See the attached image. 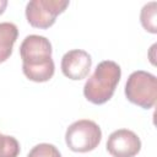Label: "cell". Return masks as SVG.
I'll list each match as a JSON object with an SVG mask.
<instances>
[{"label":"cell","instance_id":"6","mask_svg":"<svg viewBox=\"0 0 157 157\" xmlns=\"http://www.w3.org/2000/svg\"><path fill=\"white\" fill-rule=\"evenodd\" d=\"M105 146L113 157H134L141 150V140L134 131L119 129L109 135Z\"/></svg>","mask_w":157,"mask_h":157},{"label":"cell","instance_id":"4","mask_svg":"<svg viewBox=\"0 0 157 157\" xmlns=\"http://www.w3.org/2000/svg\"><path fill=\"white\" fill-rule=\"evenodd\" d=\"M102 140V130L97 123L90 119L74 121L65 132V142L74 152H88L94 150Z\"/></svg>","mask_w":157,"mask_h":157},{"label":"cell","instance_id":"2","mask_svg":"<svg viewBox=\"0 0 157 157\" xmlns=\"http://www.w3.org/2000/svg\"><path fill=\"white\" fill-rule=\"evenodd\" d=\"M120 76L121 69L115 61H101L83 86L86 99L93 104H103L108 102L114 94Z\"/></svg>","mask_w":157,"mask_h":157},{"label":"cell","instance_id":"9","mask_svg":"<svg viewBox=\"0 0 157 157\" xmlns=\"http://www.w3.org/2000/svg\"><path fill=\"white\" fill-rule=\"evenodd\" d=\"M156 10H157V2L151 1L141 9L140 13V21L142 27L150 32V33H157V23H156Z\"/></svg>","mask_w":157,"mask_h":157},{"label":"cell","instance_id":"1","mask_svg":"<svg viewBox=\"0 0 157 157\" xmlns=\"http://www.w3.org/2000/svg\"><path fill=\"white\" fill-rule=\"evenodd\" d=\"M52 44L48 38L38 34L27 36L20 45L22 71L33 82L49 81L55 70L52 59Z\"/></svg>","mask_w":157,"mask_h":157},{"label":"cell","instance_id":"8","mask_svg":"<svg viewBox=\"0 0 157 157\" xmlns=\"http://www.w3.org/2000/svg\"><path fill=\"white\" fill-rule=\"evenodd\" d=\"M18 29L12 22H0V63L6 61L12 54Z\"/></svg>","mask_w":157,"mask_h":157},{"label":"cell","instance_id":"11","mask_svg":"<svg viewBox=\"0 0 157 157\" xmlns=\"http://www.w3.org/2000/svg\"><path fill=\"white\" fill-rule=\"evenodd\" d=\"M27 157H61L59 150L52 144H38L27 155Z\"/></svg>","mask_w":157,"mask_h":157},{"label":"cell","instance_id":"7","mask_svg":"<svg viewBox=\"0 0 157 157\" xmlns=\"http://www.w3.org/2000/svg\"><path fill=\"white\" fill-rule=\"evenodd\" d=\"M92 65L91 55L82 49H72L61 58V71L70 80L85 78Z\"/></svg>","mask_w":157,"mask_h":157},{"label":"cell","instance_id":"10","mask_svg":"<svg viewBox=\"0 0 157 157\" xmlns=\"http://www.w3.org/2000/svg\"><path fill=\"white\" fill-rule=\"evenodd\" d=\"M18 153V141L13 136L0 134V157H17Z\"/></svg>","mask_w":157,"mask_h":157},{"label":"cell","instance_id":"12","mask_svg":"<svg viewBox=\"0 0 157 157\" xmlns=\"http://www.w3.org/2000/svg\"><path fill=\"white\" fill-rule=\"evenodd\" d=\"M7 6V1L6 0H0V15L5 11V7Z\"/></svg>","mask_w":157,"mask_h":157},{"label":"cell","instance_id":"3","mask_svg":"<svg viewBox=\"0 0 157 157\" xmlns=\"http://www.w3.org/2000/svg\"><path fill=\"white\" fill-rule=\"evenodd\" d=\"M125 96L129 102L150 109L157 99V78L151 72L137 70L130 74L125 83Z\"/></svg>","mask_w":157,"mask_h":157},{"label":"cell","instance_id":"5","mask_svg":"<svg viewBox=\"0 0 157 157\" xmlns=\"http://www.w3.org/2000/svg\"><path fill=\"white\" fill-rule=\"evenodd\" d=\"M67 0H31L26 5V17L28 23L36 28H49L54 25L59 13L69 6Z\"/></svg>","mask_w":157,"mask_h":157}]
</instances>
